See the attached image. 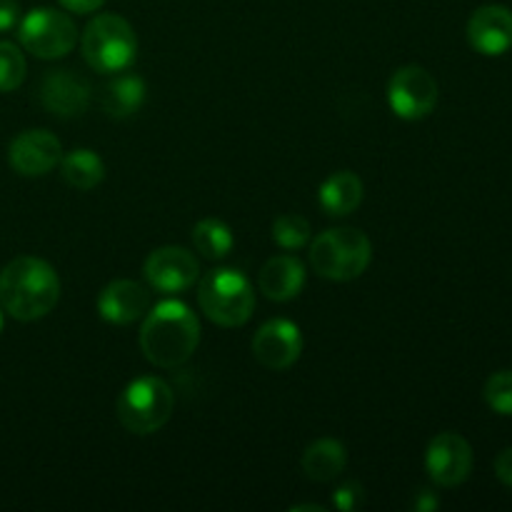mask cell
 <instances>
[{"instance_id": "7", "label": "cell", "mask_w": 512, "mask_h": 512, "mask_svg": "<svg viewBox=\"0 0 512 512\" xmlns=\"http://www.w3.org/2000/svg\"><path fill=\"white\" fill-rule=\"evenodd\" d=\"M18 40L35 58H65L78 43V30L68 13L55 8H35L20 20Z\"/></svg>"}, {"instance_id": "12", "label": "cell", "mask_w": 512, "mask_h": 512, "mask_svg": "<svg viewBox=\"0 0 512 512\" xmlns=\"http://www.w3.org/2000/svg\"><path fill=\"white\" fill-rule=\"evenodd\" d=\"M63 158V145L50 130H25L10 143V168L25 178L48 175Z\"/></svg>"}, {"instance_id": "18", "label": "cell", "mask_w": 512, "mask_h": 512, "mask_svg": "<svg viewBox=\"0 0 512 512\" xmlns=\"http://www.w3.org/2000/svg\"><path fill=\"white\" fill-rule=\"evenodd\" d=\"M345 465H348V450L340 440H315L303 453V473L315 483H333L345 473Z\"/></svg>"}, {"instance_id": "30", "label": "cell", "mask_w": 512, "mask_h": 512, "mask_svg": "<svg viewBox=\"0 0 512 512\" xmlns=\"http://www.w3.org/2000/svg\"><path fill=\"white\" fill-rule=\"evenodd\" d=\"M298 510H315V512H325L323 505H293V512Z\"/></svg>"}, {"instance_id": "27", "label": "cell", "mask_w": 512, "mask_h": 512, "mask_svg": "<svg viewBox=\"0 0 512 512\" xmlns=\"http://www.w3.org/2000/svg\"><path fill=\"white\" fill-rule=\"evenodd\" d=\"M495 475H498L500 483L510 485L512 488V448H505L503 453L495 458Z\"/></svg>"}, {"instance_id": "19", "label": "cell", "mask_w": 512, "mask_h": 512, "mask_svg": "<svg viewBox=\"0 0 512 512\" xmlns=\"http://www.w3.org/2000/svg\"><path fill=\"white\" fill-rule=\"evenodd\" d=\"M60 175H63L70 188L88 193V190L98 188L103 183L105 163L95 150L78 148L60 158Z\"/></svg>"}, {"instance_id": "13", "label": "cell", "mask_w": 512, "mask_h": 512, "mask_svg": "<svg viewBox=\"0 0 512 512\" xmlns=\"http://www.w3.org/2000/svg\"><path fill=\"white\" fill-rule=\"evenodd\" d=\"M40 103L58 118H78L90 105V85L73 70H50L40 80Z\"/></svg>"}, {"instance_id": "14", "label": "cell", "mask_w": 512, "mask_h": 512, "mask_svg": "<svg viewBox=\"0 0 512 512\" xmlns=\"http://www.w3.org/2000/svg\"><path fill=\"white\" fill-rule=\"evenodd\" d=\"M468 40L478 53L503 55L512 48V10L505 5H483L468 20Z\"/></svg>"}, {"instance_id": "8", "label": "cell", "mask_w": 512, "mask_h": 512, "mask_svg": "<svg viewBox=\"0 0 512 512\" xmlns=\"http://www.w3.org/2000/svg\"><path fill=\"white\" fill-rule=\"evenodd\" d=\"M388 103L398 118L423 120L438 105V83L420 65H403L388 83Z\"/></svg>"}, {"instance_id": "2", "label": "cell", "mask_w": 512, "mask_h": 512, "mask_svg": "<svg viewBox=\"0 0 512 512\" xmlns=\"http://www.w3.org/2000/svg\"><path fill=\"white\" fill-rule=\"evenodd\" d=\"M60 300V278L45 260L23 255L0 273V308L20 323L45 318Z\"/></svg>"}, {"instance_id": "26", "label": "cell", "mask_w": 512, "mask_h": 512, "mask_svg": "<svg viewBox=\"0 0 512 512\" xmlns=\"http://www.w3.org/2000/svg\"><path fill=\"white\" fill-rule=\"evenodd\" d=\"M20 20V5L15 0H0V33L13 30Z\"/></svg>"}, {"instance_id": "21", "label": "cell", "mask_w": 512, "mask_h": 512, "mask_svg": "<svg viewBox=\"0 0 512 512\" xmlns=\"http://www.w3.org/2000/svg\"><path fill=\"white\" fill-rule=\"evenodd\" d=\"M193 243L203 258L223 260L233 250V230L218 218H205L195 223Z\"/></svg>"}, {"instance_id": "20", "label": "cell", "mask_w": 512, "mask_h": 512, "mask_svg": "<svg viewBox=\"0 0 512 512\" xmlns=\"http://www.w3.org/2000/svg\"><path fill=\"white\" fill-rule=\"evenodd\" d=\"M145 100V83L138 75H118L113 83L105 85L103 90V110L110 118H130L140 110Z\"/></svg>"}, {"instance_id": "10", "label": "cell", "mask_w": 512, "mask_h": 512, "mask_svg": "<svg viewBox=\"0 0 512 512\" xmlns=\"http://www.w3.org/2000/svg\"><path fill=\"white\" fill-rule=\"evenodd\" d=\"M425 470L440 488H455L465 483L473 470V448L458 433H440L430 440L425 453Z\"/></svg>"}, {"instance_id": "28", "label": "cell", "mask_w": 512, "mask_h": 512, "mask_svg": "<svg viewBox=\"0 0 512 512\" xmlns=\"http://www.w3.org/2000/svg\"><path fill=\"white\" fill-rule=\"evenodd\" d=\"M58 3L63 5L65 10H70V13L88 15V13H95L105 0H58Z\"/></svg>"}, {"instance_id": "9", "label": "cell", "mask_w": 512, "mask_h": 512, "mask_svg": "<svg viewBox=\"0 0 512 512\" xmlns=\"http://www.w3.org/2000/svg\"><path fill=\"white\" fill-rule=\"evenodd\" d=\"M143 275L150 288L158 290V293H185L200 278V263L188 248L163 245V248L153 250L148 255L143 265Z\"/></svg>"}, {"instance_id": "29", "label": "cell", "mask_w": 512, "mask_h": 512, "mask_svg": "<svg viewBox=\"0 0 512 512\" xmlns=\"http://www.w3.org/2000/svg\"><path fill=\"white\" fill-rule=\"evenodd\" d=\"M438 498H435V493H430V490H420L418 493V498H415V503H413V508L418 510V512H430V510H435L438 508Z\"/></svg>"}, {"instance_id": "31", "label": "cell", "mask_w": 512, "mask_h": 512, "mask_svg": "<svg viewBox=\"0 0 512 512\" xmlns=\"http://www.w3.org/2000/svg\"><path fill=\"white\" fill-rule=\"evenodd\" d=\"M0 330H3V310H0Z\"/></svg>"}, {"instance_id": "3", "label": "cell", "mask_w": 512, "mask_h": 512, "mask_svg": "<svg viewBox=\"0 0 512 512\" xmlns=\"http://www.w3.org/2000/svg\"><path fill=\"white\" fill-rule=\"evenodd\" d=\"M373 260L370 238L358 228H330L310 245V265L325 280L348 283L360 278Z\"/></svg>"}, {"instance_id": "5", "label": "cell", "mask_w": 512, "mask_h": 512, "mask_svg": "<svg viewBox=\"0 0 512 512\" xmlns=\"http://www.w3.org/2000/svg\"><path fill=\"white\" fill-rule=\"evenodd\" d=\"M83 58L95 73L115 75L133 65L138 55V38L133 25L113 13L95 15L80 38Z\"/></svg>"}, {"instance_id": "11", "label": "cell", "mask_w": 512, "mask_h": 512, "mask_svg": "<svg viewBox=\"0 0 512 512\" xmlns=\"http://www.w3.org/2000/svg\"><path fill=\"white\" fill-rule=\"evenodd\" d=\"M300 353H303V335L293 320L275 318L260 325V330L253 338V355L263 368L288 370L290 365L298 363Z\"/></svg>"}, {"instance_id": "23", "label": "cell", "mask_w": 512, "mask_h": 512, "mask_svg": "<svg viewBox=\"0 0 512 512\" xmlns=\"http://www.w3.org/2000/svg\"><path fill=\"white\" fill-rule=\"evenodd\" d=\"M25 73H28V65L18 45L0 40V93H13L15 88H20Z\"/></svg>"}, {"instance_id": "16", "label": "cell", "mask_w": 512, "mask_h": 512, "mask_svg": "<svg viewBox=\"0 0 512 512\" xmlns=\"http://www.w3.org/2000/svg\"><path fill=\"white\" fill-rule=\"evenodd\" d=\"M305 285V265L295 255H275L260 268L258 288L260 293L275 303H288L298 298Z\"/></svg>"}, {"instance_id": "25", "label": "cell", "mask_w": 512, "mask_h": 512, "mask_svg": "<svg viewBox=\"0 0 512 512\" xmlns=\"http://www.w3.org/2000/svg\"><path fill=\"white\" fill-rule=\"evenodd\" d=\"M363 503H365V490H363V485L355 483V480H350V483H343L333 493V505L340 512L360 510V508H363Z\"/></svg>"}, {"instance_id": "6", "label": "cell", "mask_w": 512, "mask_h": 512, "mask_svg": "<svg viewBox=\"0 0 512 512\" xmlns=\"http://www.w3.org/2000/svg\"><path fill=\"white\" fill-rule=\"evenodd\" d=\"M175 408L173 388L163 378L145 375L133 380L120 393L115 415L120 425L133 435H153L170 420Z\"/></svg>"}, {"instance_id": "17", "label": "cell", "mask_w": 512, "mask_h": 512, "mask_svg": "<svg viewBox=\"0 0 512 512\" xmlns=\"http://www.w3.org/2000/svg\"><path fill=\"white\" fill-rule=\"evenodd\" d=\"M318 200L325 215L345 218V215L358 210V205L363 203V180L355 173H350V170H338V173H333L320 185Z\"/></svg>"}, {"instance_id": "1", "label": "cell", "mask_w": 512, "mask_h": 512, "mask_svg": "<svg viewBox=\"0 0 512 512\" xmlns=\"http://www.w3.org/2000/svg\"><path fill=\"white\" fill-rule=\"evenodd\" d=\"M200 343L198 315L183 300H160L145 313L140 350L155 368H178L188 363Z\"/></svg>"}, {"instance_id": "22", "label": "cell", "mask_w": 512, "mask_h": 512, "mask_svg": "<svg viewBox=\"0 0 512 512\" xmlns=\"http://www.w3.org/2000/svg\"><path fill=\"white\" fill-rule=\"evenodd\" d=\"M310 235V223L303 218V215H295V213H285L280 218H275L273 223V240L285 250H298L303 245H308Z\"/></svg>"}, {"instance_id": "24", "label": "cell", "mask_w": 512, "mask_h": 512, "mask_svg": "<svg viewBox=\"0 0 512 512\" xmlns=\"http://www.w3.org/2000/svg\"><path fill=\"white\" fill-rule=\"evenodd\" d=\"M483 398L498 415H512V370H498L490 375Z\"/></svg>"}, {"instance_id": "4", "label": "cell", "mask_w": 512, "mask_h": 512, "mask_svg": "<svg viewBox=\"0 0 512 512\" xmlns=\"http://www.w3.org/2000/svg\"><path fill=\"white\" fill-rule=\"evenodd\" d=\"M198 305L220 328H240L255 310V290L240 270H210L198 285Z\"/></svg>"}, {"instance_id": "15", "label": "cell", "mask_w": 512, "mask_h": 512, "mask_svg": "<svg viewBox=\"0 0 512 512\" xmlns=\"http://www.w3.org/2000/svg\"><path fill=\"white\" fill-rule=\"evenodd\" d=\"M150 310V293L135 280H113L98 295V313L105 323L130 325Z\"/></svg>"}]
</instances>
